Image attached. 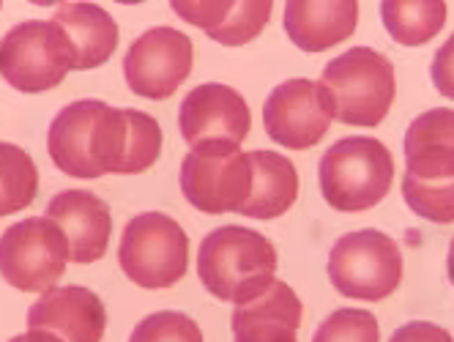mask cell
<instances>
[{
    "label": "cell",
    "instance_id": "6da1fadb",
    "mask_svg": "<svg viewBox=\"0 0 454 342\" xmlns=\"http://www.w3.org/2000/svg\"><path fill=\"white\" fill-rule=\"evenodd\" d=\"M129 143L123 107L102 99H80L63 107L47 132V153L52 165L72 178L93 181L118 175Z\"/></svg>",
    "mask_w": 454,
    "mask_h": 342
},
{
    "label": "cell",
    "instance_id": "7a4b0ae2",
    "mask_svg": "<svg viewBox=\"0 0 454 342\" xmlns=\"http://www.w3.org/2000/svg\"><path fill=\"white\" fill-rule=\"evenodd\" d=\"M277 246L244 225H222L198 246L200 285L233 307L261 299L277 283Z\"/></svg>",
    "mask_w": 454,
    "mask_h": 342
},
{
    "label": "cell",
    "instance_id": "3957f363",
    "mask_svg": "<svg viewBox=\"0 0 454 342\" xmlns=\"http://www.w3.org/2000/svg\"><path fill=\"white\" fill-rule=\"evenodd\" d=\"M320 82L329 90L334 120L359 129L380 127L397 97L392 60L372 47H350L329 60Z\"/></svg>",
    "mask_w": 454,
    "mask_h": 342
},
{
    "label": "cell",
    "instance_id": "277c9868",
    "mask_svg": "<svg viewBox=\"0 0 454 342\" xmlns=\"http://www.w3.org/2000/svg\"><path fill=\"white\" fill-rule=\"evenodd\" d=\"M392 151L378 137H342L323 153L317 165V183L323 200L342 214H359L375 208L392 190Z\"/></svg>",
    "mask_w": 454,
    "mask_h": 342
},
{
    "label": "cell",
    "instance_id": "5b68a950",
    "mask_svg": "<svg viewBox=\"0 0 454 342\" xmlns=\"http://www.w3.org/2000/svg\"><path fill=\"white\" fill-rule=\"evenodd\" d=\"M77 72V50L55 19H25L0 39V77L20 93H47Z\"/></svg>",
    "mask_w": 454,
    "mask_h": 342
},
{
    "label": "cell",
    "instance_id": "8992f818",
    "mask_svg": "<svg viewBox=\"0 0 454 342\" xmlns=\"http://www.w3.org/2000/svg\"><path fill=\"white\" fill-rule=\"evenodd\" d=\"M118 266L143 291L178 285L189 268V236L161 211H143L126 222L118 244Z\"/></svg>",
    "mask_w": 454,
    "mask_h": 342
},
{
    "label": "cell",
    "instance_id": "52a82bcc",
    "mask_svg": "<svg viewBox=\"0 0 454 342\" xmlns=\"http://www.w3.org/2000/svg\"><path fill=\"white\" fill-rule=\"evenodd\" d=\"M326 268L329 283L340 296L370 304L392 296L405 276L400 244L375 228L340 236L329 253Z\"/></svg>",
    "mask_w": 454,
    "mask_h": 342
},
{
    "label": "cell",
    "instance_id": "ba28073f",
    "mask_svg": "<svg viewBox=\"0 0 454 342\" xmlns=\"http://www.w3.org/2000/svg\"><path fill=\"white\" fill-rule=\"evenodd\" d=\"M252 157L233 143L189 148L181 162V192L192 208L211 216L241 214L252 195Z\"/></svg>",
    "mask_w": 454,
    "mask_h": 342
},
{
    "label": "cell",
    "instance_id": "9c48e42d",
    "mask_svg": "<svg viewBox=\"0 0 454 342\" xmlns=\"http://www.w3.org/2000/svg\"><path fill=\"white\" fill-rule=\"evenodd\" d=\"M69 263V238L50 216L20 220L0 233V276L20 293H47Z\"/></svg>",
    "mask_w": 454,
    "mask_h": 342
},
{
    "label": "cell",
    "instance_id": "30bf717a",
    "mask_svg": "<svg viewBox=\"0 0 454 342\" xmlns=\"http://www.w3.org/2000/svg\"><path fill=\"white\" fill-rule=\"evenodd\" d=\"M194 66L192 39L178 27L159 25L140 34L123 55V77L132 93L151 102L170 99Z\"/></svg>",
    "mask_w": 454,
    "mask_h": 342
},
{
    "label": "cell",
    "instance_id": "8fae6325",
    "mask_svg": "<svg viewBox=\"0 0 454 342\" xmlns=\"http://www.w3.org/2000/svg\"><path fill=\"white\" fill-rule=\"evenodd\" d=\"M334 120L329 90L320 80L294 77L285 80L263 102V129L266 135L290 151L315 148L326 137Z\"/></svg>",
    "mask_w": 454,
    "mask_h": 342
},
{
    "label": "cell",
    "instance_id": "7c38bea8",
    "mask_svg": "<svg viewBox=\"0 0 454 342\" xmlns=\"http://www.w3.org/2000/svg\"><path fill=\"white\" fill-rule=\"evenodd\" d=\"M178 129L189 148L206 143L241 145L252 132V113L236 88L224 82H203L184 97Z\"/></svg>",
    "mask_w": 454,
    "mask_h": 342
},
{
    "label": "cell",
    "instance_id": "4fadbf2b",
    "mask_svg": "<svg viewBox=\"0 0 454 342\" xmlns=\"http://www.w3.org/2000/svg\"><path fill=\"white\" fill-rule=\"evenodd\" d=\"M27 329H47L63 342H102L107 331L105 301L82 285H55L27 309Z\"/></svg>",
    "mask_w": 454,
    "mask_h": 342
},
{
    "label": "cell",
    "instance_id": "5bb4252c",
    "mask_svg": "<svg viewBox=\"0 0 454 342\" xmlns=\"http://www.w3.org/2000/svg\"><path fill=\"white\" fill-rule=\"evenodd\" d=\"M44 216L67 233L72 263L88 266L105 258L113 236V214L99 195L88 190H63L47 203Z\"/></svg>",
    "mask_w": 454,
    "mask_h": 342
},
{
    "label": "cell",
    "instance_id": "9a60e30c",
    "mask_svg": "<svg viewBox=\"0 0 454 342\" xmlns=\"http://www.w3.org/2000/svg\"><path fill=\"white\" fill-rule=\"evenodd\" d=\"M282 25L301 52H326L348 42L359 27L356 0H287Z\"/></svg>",
    "mask_w": 454,
    "mask_h": 342
},
{
    "label": "cell",
    "instance_id": "2e32d148",
    "mask_svg": "<svg viewBox=\"0 0 454 342\" xmlns=\"http://www.w3.org/2000/svg\"><path fill=\"white\" fill-rule=\"evenodd\" d=\"M304 321V304L282 279L231 315L233 342H299L296 334Z\"/></svg>",
    "mask_w": 454,
    "mask_h": 342
},
{
    "label": "cell",
    "instance_id": "e0dca14e",
    "mask_svg": "<svg viewBox=\"0 0 454 342\" xmlns=\"http://www.w3.org/2000/svg\"><path fill=\"white\" fill-rule=\"evenodd\" d=\"M405 173L421 181L454 178V110L433 107L416 115L403 140Z\"/></svg>",
    "mask_w": 454,
    "mask_h": 342
},
{
    "label": "cell",
    "instance_id": "ac0fdd59",
    "mask_svg": "<svg viewBox=\"0 0 454 342\" xmlns=\"http://www.w3.org/2000/svg\"><path fill=\"white\" fill-rule=\"evenodd\" d=\"M254 183L241 216L247 220H279L299 200V170L285 153L277 151H249Z\"/></svg>",
    "mask_w": 454,
    "mask_h": 342
},
{
    "label": "cell",
    "instance_id": "d6986e66",
    "mask_svg": "<svg viewBox=\"0 0 454 342\" xmlns=\"http://www.w3.org/2000/svg\"><path fill=\"white\" fill-rule=\"evenodd\" d=\"M77 50V72H90L105 66L118 50L121 27L113 14L96 4H60L52 17Z\"/></svg>",
    "mask_w": 454,
    "mask_h": 342
},
{
    "label": "cell",
    "instance_id": "ffe728a7",
    "mask_svg": "<svg viewBox=\"0 0 454 342\" xmlns=\"http://www.w3.org/2000/svg\"><path fill=\"white\" fill-rule=\"evenodd\" d=\"M378 12L386 34L403 47H425L449 19L443 0H380Z\"/></svg>",
    "mask_w": 454,
    "mask_h": 342
},
{
    "label": "cell",
    "instance_id": "44dd1931",
    "mask_svg": "<svg viewBox=\"0 0 454 342\" xmlns=\"http://www.w3.org/2000/svg\"><path fill=\"white\" fill-rule=\"evenodd\" d=\"M0 195L4 216L25 211L39 195V167L34 157L14 143H0Z\"/></svg>",
    "mask_w": 454,
    "mask_h": 342
},
{
    "label": "cell",
    "instance_id": "7402d4cb",
    "mask_svg": "<svg viewBox=\"0 0 454 342\" xmlns=\"http://www.w3.org/2000/svg\"><path fill=\"white\" fill-rule=\"evenodd\" d=\"M123 113L129 123V143H126V157H123L118 175H137V173L151 170L159 162L165 135H161V127L153 115L135 110V107H123Z\"/></svg>",
    "mask_w": 454,
    "mask_h": 342
},
{
    "label": "cell",
    "instance_id": "603a6c76",
    "mask_svg": "<svg viewBox=\"0 0 454 342\" xmlns=\"http://www.w3.org/2000/svg\"><path fill=\"white\" fill-rule=\"evenodd\" d=\"M274 14V0H236L224 22L211 30L208 39L222 47H244L263 34Z\"/></svg>",
    "mask_w": 454,
    "mask_h": 342
},
{
    "label": "cell",
    "instance_id": "cb8c5ba5",
    "mask_svg": "<svg viewBox=\"0 0 454 342\" xmlns=\"http://www.w3.org/2000/svg\"><path fill=\"white\" fill-rule=\"evenodd\" d=\"M403 200L405 206L433 225L454 222V178L449 181H421L403 175Z\"/></svg>",
    "mask_w": 454,
    "mask_h": 342
},
{
    "label": "cell",
    "instance_id": "d4e9b609",
    "mask_svg": "<svg viewBox=\"0 0 454 342\" xmlns=\"http://www.w3.org/2000/svg\"><path fill=\"white\" fill-rule=\"evenodd\" d=\"M312 342H380V326L370 309L342 307L315 329Z\"/></svg>",
    "mask_w": 454,
    "mask_h": 342
},
{
    "label": "cell",
    "instance_id": "484cf974",
    "mask_svg": "<svg viewBox=\"0 0 454 342\" xmlns=\"http://www.w3.org/2000/svg\"><path fill=\"white\" fill-rule=\"evenodd\" d=\"M129 342H206L200 326L178 309H159L145 315L129 334Z\"/></svg>",
    "mask_w": 454,
    "mask_h": 342
},
{
    "label": "cell",
    "instance_id": "4316f807",
    "mask_svg": "<svg viewBox=\"0 0 454 342\" xmlns=\"http://www.w3.org/2000/svg\"><path fill=\"white\" fill-rule=\"evenodd\" d=\"M236 0H173L170 9L189 25L200 27L203 34L208 36L211 30H216L224 17L231 14Z\"/></svg>",
    "mask_w": 454,
    "mask_h": 342
},
{
    "label": "cell",
    "instance_id": "83f0119b",
    "mask_svg": "<svg viewBox=\"0 0 454 342\" xmlns=\"http://www.w3.org/2000/svg\"><path fill=\"white\" fill-rule=\"evenodd\" d=\"M430 77H433V85L441 97L454 102V34L446 39V44L438 47L433 64H430Z\"/></svg>",
    "mask_w": 454,
    "mask_h": 342
},
{
    "label": "cell",
    "instance_id": "f1b7e54d",
    "mask_svg": "<svg viewBox=\"0 0 454 342\" xmlns=\"http://www.w3.org/2000/svg\"><path fill=\"white\" fill-rule=\"evenodd\" d=\"M388 342H454V337L433 321H411L388 337Z\"/></svg>",
    "mask_w": 454,
    "mask_h": 342
},
{
    "label": "cell",
    "instance_id": "f546056e",
    "mask_svg": "<svg viewBox=\"0 0 454 342\" xmlns=\"http://www.w3.org/2000/svg\"><path fill=\"white\" fill-rule=\"evenodd\" d=\"M9 342H63V339L58 334L47 331V329H27L25 334H17Z\"/></svg>",
    "mask_w": 454,
    "mask_h": 342
},
{
    "label": "cell",
    "instance_id": "4dcf8cb0",
    "mask_svg": "<svg viewBox=\"0 0 454 342\" xmlns=\"http://www.w3.org/2000/svg\"><path fill=\"white\" fill-rule=\"evenodd\" d=\"M446 276H449V283L454 285V238H451L449 253H446Z\"/></svg>",
    "mask_w": 454,
    "mask_h": 342
},
{
    "label": "cell",
    "instance_id": "1f68e13d",
    "mask_svg": "<svg viewBox=\"0 0 454 342\" xmlns=\"http://www.w3.org/2000/svg\"><path fill=\"white\" fill-rule=\"evenodd\" d=\"M0 216H4V195H0Z\"/></svg>",
    "mask_w": 454,
    "mask_h": 342
},
{
    "label": "cell",
    "instance_id": "d6a6232c",
    "mask_svg": "<svg viewBox=\"0 0 454 342\" xmlns=\"http://www.w3.org/2000/svg\"><path fill=\"white\" fill-rule=\"evenodd\" d=\"M0 9H4V6H0Z\"/></svg>",
    "mask_w": 454,
    "mask_h": 342
}]
</instances>
